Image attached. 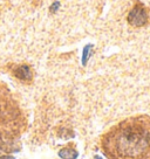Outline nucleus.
Masks as SVG:
<instances>
[{
    "label": "nucleus",
    "instance_id": "obj_1",
    "mask_svg": "<svg viewBox=\"0 0 150 159\" xmlns=\"http://www.w3.org/2000/svg\"><path fill=\"white\" fill-rule=\"evenodd\" d=\"M109 159H150V116L130 117L114 125L101 138Z\"/></svg>",
    "mask_w": 150,
    "mask_h": 159
},
{
    "label": "nucleus",
    "instance_id": "obj_2",
    "mask_svg": "<svg viewBox=\"0 0 150 159\" xmlns=\"http://www.w3.org/2000/svg\"><path fill=\"white\" fill-rule=\"evenodd\" d=\"M27 126L26 117L8 87L0 82V151L20 149V137Z\"/></svg>",
    "mask_w": 150,
    "mask_h": 159
},
{
    "label": "nucleus",
    "instance_id": "obj_3",
    "mask_svg": "<svg viewBox=\"0 0 150 159\" xmlns=\"http://www.w3.org/2000/svg\"><path fill=\"white\" fill-rule=\"evenodd\" d=\"M127 21L133 27H143L149 22V12L142 2H136L127 16Z\"/></svg>",
    "mask_w": 150,
    "mask_h": 159
},
{
    "label": "nucleus",
    "instance_id": "obj_4",
    "mask_svg": "<svg viewBox=\"0 0 150 159\" xmlns=\"http://www.w3.org/2000/svg\"><path fill=\"white\" fill-rule=\"evenodd\" d=\"M12 74L18 80L26 82V83H30L33 81V70L28 65L14 66L12 69Z\"/></svg>",
    "mask_w": 150,
    "mask_h": 159
},
{
    "label": "nucleus",
    "instance_id": "obj_5",
    "mask_svg": "<svg viewBox=\"0 0 150 159\" xmlns=\"http://www.w3.org/2000/svg\"><path fill=\"white\" fill-rule=\"evenodd\" d=\"M59 156L62 159H76L79 153H77L76 150L72 149V148H63L62 150H60Z\"/></svg>",
    "mask_w": 150,
    "mask_h": 159
},
{
    "label": "nucleus",
    "instance_id": "obj_6",
    "mask_svg": "<svg viewBox=\"0 0 150 159\" xmlns=\"http://www.w3.org/2000/svg\"><path fill=\"white\" fill-rule=\"evenodd\" d=\"M0 159H15L14 157H12V156H1Z\"/></svg>",
    "mask_w": 150,
    "mask_h": 159
}]
</instances>
